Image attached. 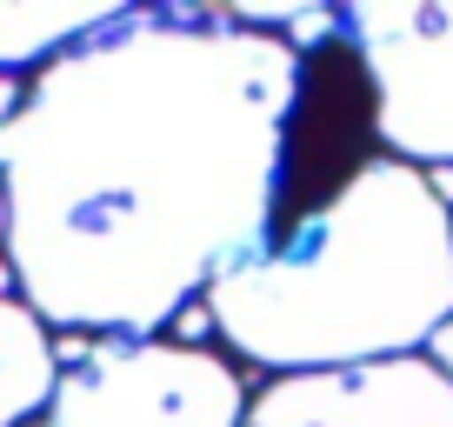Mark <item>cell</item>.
<instances>
[{"label": "cell", "instance_id": "obj_1", "mask_svg": "<svg viewBox=\"0 0 453 427\" xmlns=\"http://www.w3.org/2000/svg\"><path fill=\"white\" fill-rule=\"evenodd\" d=\"M300 47L234 7H120L7 81V268L41 321L154 341L267 241Z\"/></svg>", "mask_w": 453, "mask_h": 427}, {"label": "cell", "instance_id": "obj_2", "mask_svg": "<svg viewBox=\"0 0 453 427\" xmlns=\"http://www.w3.org/2000/svg\"><path fill=\"white\" fill-rule=\"evenodd\" d=\"M207 321L273 374L426 354L453 321V207L426 167L380 154L207 287Z\"/></svg>", "mask_w": 453, "mask_h": 427}, {"label": "cell", "instance_id": "obj_3", "mask_svg": "<svg viewBox=\"0 0 453 427\" xmlns=\"http://www.w3.org/2000/svg\"><path fill=\"white\" fill-rule=\"evenodd\" d=\"M247 387L187 341H87L34 427H247Z\"/></svg>", "mask_w": 453, "mask_h": 427}, {"label": "cell", "instance_id": "obj_4", "mask_svg": "<svg viewBox=\"0 0 453 427\" xmlns=\"http://www.w3.org/2000/svg\"><path fill=\"white\" fill-rule=\"evenodd\" d=\"M340 34L380 94V147L453 167V0H347Z\"/></svg>", "mask_w": 453, "mask_h": 427}, {"label": "cell", "instance_id": "obj_5", "mask_svg": "<svg viewBox=\"0 0 453 427\" xmlns=\"http://www.w3.org/2000/svg\"><path fill=\"white\" fill-rule=\"evenodd\" d=\"M247 427H453V381L426 354L273 374L247 408Z\"/></svg>", "mask_w": 453, "mask_h": 427}, {"label": "cell", "instance_id": "obj_6", "mask_svg": "<svg viewBox=\"0 0 453 427\" xmlns=\"http://www.w3.org/2000/svg\"><path fill=\"white\" fill-rule=\"evenodd\" d=\"M113 14H120V0H87V7H73V0H54V7L47 0H0V74L20 81L27 67H54Z\"/></svg>", "mask_w": 453, "mask_h": 427}, {"label": "cell", "instance_id": "obj_7", "mask_svg": "<svg viewBox=\"0 0 453 427\" xmlns=\"http://www.w3.org/2000/svg\"><path fill=\"white\" fill-rule=\"evenodd\" d=\"M0 347H7V368H0V421L7 427H34L60 394V361H54V334L47 321L27 307L20 294L0 300Z\"/></svg>", "mask_w": 453, "mask_h": 427}, {"label": "cell", "instance_id": "obj_8", "mask_svg": "<svg viewBox=\"0 0 453 427\" xmlns=\"http://www.w3.org/2000/svg\"><path fill=\"white\" fill-rule=\"evenodd\" d=\"M426 361H434V368H440V374L453 381V321H447V328L434 334V341H426Z\"/></svg>", "mask_w": 453, "mask_h": 427}]
</instances>
